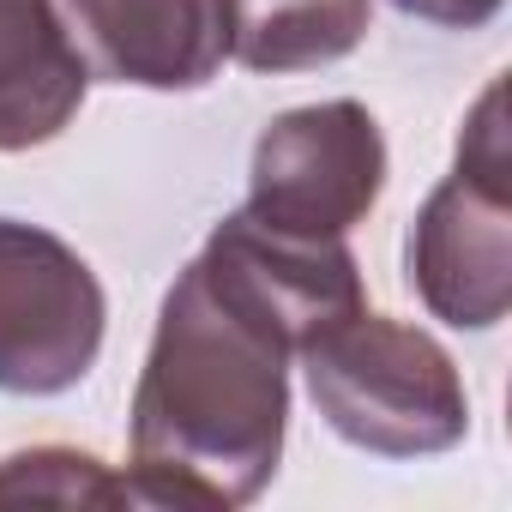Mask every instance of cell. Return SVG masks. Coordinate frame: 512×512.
<instances>
[{
    "label": "cell",
    "mask_w": 512,
    "mask_h": 512,
    "mask_svg": "<svg viewBox=\"0 0 512 512\" xmlns=\"http://www.w3.org/2000/svg\"><path fill=\"white\" fill-rule=\"evenodd\" d=\"M91 73L55 0H0V151H37L73 127Z\"/></svg>",
    "instance_id": "ba28073f"
},
{
    "label": "cell",
    "mask_w": 512,
    "mask_h": 512,
    "mask_svg": "<svg viewBox=\"0 0 512 512\" xmlns=\"http://www.w3.org/2000/svg\"><path fill=\"white\" fill-rule=\"evenodd\" d=\"M314 410L338 440L374 458H434L470 434V392L458 362L404 320L374 308L344 314L296 350Z\"/></svg>",
    "instance_id": "7a4b0ae2"
},
{
    "label": "cell",
    "mask_w": 512,
    "mask_h": 512,
    "mask_svg": "<svg viewBox=\"0 0 512 512\" xmlns=\"http://www.w3.org/2000/svg\"><path fill=\"white\" fill-rule=\"evenodd\" d=\"M205 253L260 302L284 338L302 350L314 332L338 326L344 314L368 308V290H362V266L344 241H308V235H284V229H266L253 223L247 211H229L211 235H205Z\"/></svg>",
    "instance_id": "52a82bcc"
},
{
    "label": "cell",
    "mask_w": 512,
    "mask_h": 512,
    "mask_svg": "<svg viewBox=\"0 0 512 512\" xmlns=\"http://www.w3.org/2000/svg\"><path fill=\"white\" fill-rule=\"evenodd\" d=\"M386 193V133L368 103L332 97L308 109H284L253 139L247 163V217L308 235L344 241Z\"/></svg>",
    "instance_id": "277c9868"
},
{
    "label": "cell",
    "mask_w": 512,
    "mask_h": 512,
    "mask_svg": "<svg viewBox=\"0 0 512 512\" xmlns=\"http://www.w3.org/2000/svg\"><path fill=\"white\" fill-rule=\"evenodd\" d=\"M91 85L199 91L229 61V0H55Z\"/></svg>",
    "instance_id": "8992f818"
},
{
    "label": "cell",
    "mask_w": 512,
    "mask_h": 512,
    "mask_svg": "<svg viewBox=\"0 0 512 512\" xmlns=\"http://www.w3.org/2000/svg\"><path fill=\"white\" fill-rule=\"evenodd\" d=\"M0 500H61V506H133V482L109 476L103 458L73 446H31L0 458Z\"/></svg>",
    "instance_id": "30bf717a"
},
{
    "label": "cell",
    "mask_w": 512,
    "mask_h": 512,
    "mask_svg": "<svg viewBox=\"0 0 512 512\" xmlns=\"http://www.w3.org/2000/svg\"><path fill=\"white\" fill-rule=\"evenodd\" d=\"M109 332V296L79 247L55 229L0 217V392L61 398L73 392Z\"/></svg>",
    "instance_id": "5b68a950"
},
{
    "label": "cell",
    "mask_w": 512,
    "mask_h": 512,
    "mask_svg": "<svg viewBox=\"0 0 512 512\" xmlns=\"http://www.w3.org/2000/svg\"><path fill=\"white\" fill-rule=\"evenodd\" d=\"M404 278L422 308L458 332H494L512 308V145L500 79L476 97L452 175L410 223Z\"/></svg>",
    "instance_id": "3957f363"
},
{
    "label": "cell",
    "mask_w": 512,
    "mask_h": 512,
    "mask_svg": "<svg viewBox=\"0 0 512 512\" xmlns=\"http://www.w3.org/2000/svg\"><path fill=\"white\" fill-rule=\"evenodd\" d=\"M296 344L199 247L157 308L133 386L127 482L139 506H247L284 458Z\"/></svg>",
    "instance_id": "6da1fadb"
},
{
    "label": "cell",
    "mask_w": 512,
    "mask_h": 512,
    "mask_svg": "<svg viewBox=\"0 0 512 512\" xmlns=\"http://www.w3.org/2000/svg\"><path fill=\"white\" fill-rule=\"evenodd\" d=\"M404 19H422L434 31H482L506 0H392Z\"/></svg>",
    "instance_id": "8fae6325"
},
{
    "label": "cell",
    "mask_w": 512,
    "mask_h": 512,
    "mask_svg": "<svg viewBox=\"0 0 512 512\" xmlns=\"http://www.w3.org/2000/svg\"><path fill=\"white\" fill-rule=\"evenodd\" d=\"M374 0H229V61L247 73H314L362 49Z\"/></svg>",
    "instance_id": "9c48e42d"
}]
</instances>
